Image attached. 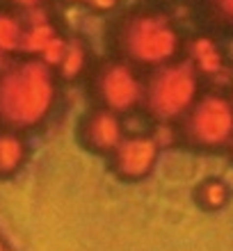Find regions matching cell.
I'll use <instances>...</instances> for the list:
<instances>
[{
    "mask_svg": "<svg viewBox=\"0 0 233 251\" xmlns=\"http://www.w3.org/2000/svg\"><path fill=\"white\" fill-rule=\"evenodd\" d=\"M53 75L41 60H23L0 71V124L7 128L37 126L53 107Z\"/></svg>",
    "mask_w": 233,
    "mask_h": 251,
    "instance_id": "6da1fadb",
    "label": "cell"
},
{
    "mask_svg": "<svg viewBox=\"0 0 233 251\" xmlns=\"http://www.w3.org/2000/svg\"><path fill=\"white\" fill-rule=\"evenodd\" d=\"M69 2H82V0H69Z\"/></svg>",
    "mask_w": 233,
    "mask_h": 251,
    "instance_id": "d6986e66",
    "label": "cell"
},
{
    "mask_svg": "<svg viewBox=\"0 0 233 251\" xmlns=\"http://www.w3.org/2000/svg\"><path fill=\"white\" fill-rule=\"evenodd\" d=\"M21 34H23V25L19 23V19L12 14L0 12V60L14 50H19Z\"/></svg>",
    "mask_w": 233,
    "mask_h": 251,
    "instance_id": "8fae6325",
    "label": "cell"
},
{
    "mask_svg": "<svg viewBox=\"0 0 233 251\" xmlns=\"http://www.w3.org/2000/svg\"><path fill=\"white\" fill-rule=\"evenodd\" d=\"M213 9L217 12V16L229 23H233V0H210Z\"/></svg>",
    "mask_w": 233,
    "mask_h": 251,
    "instance_id": "9a60e30c",
    "label": "cell"
},
{
    "mask_svg": "<svg viewBox=\"0 0 233 251\" xmlns=\"http://www.w3.org/2000/svg\"><path fill=\"white\" fill-rule=\"evenodd\" d=\"M85 5H89L92 9H96V12H110L119 0H82Z\"/></svg>",
    "mask_w": 233,
    "mask_h": 251,
    "instance_id": "2e32d148",
    "label": "cell"
},
{
    "mask_svg": "<svg viewBox=\"0 0 233 251\" xmlns=\"http://www.w3.org/2000/svg\"><path fill=\"white\" fill-rule=\"evenodd\" d=\"M119 48L140 64H165L179 48V34L162 14H133L119 27Z\"/></svg>",
    "mask_w": 233,
    "mask_h": 251,
    "instance_id": "7a4b0ae2",
    "label": "cell"
},
{
    "mask_svg": "<svg viewBox=\"0 0 233 251\" xmlns=\"http://www.w3.org/2000/svg\"><path fill=\"white\" fill-rule=\"evenodd\" d=\"M53 37H57V34H55V30H53V25H51V23L41 16V19L34 21L27 30H23V34H21V50L41 55V50L51 44V39H53Z\"/></svg>",
    "mask_w": 233,
    "mask_h": 251,
    "instance_id": "30bf717a",
    "label": "cell"
},
{
    "mask_svg": "<svg viewBox=\"0 0 233 251\" xmlns=\"http://www.w3.org/2000/svg\"><path fill=\"white\" fill-rule=\"evenodd\" d=\"M87 144L96 151H114L121 139V121L112 110H99L94 112L85 124Z\"/></svg>",
    "mask_w": 233,
    "mask_h": 251,
    "instance_id": "52a82bcc",
    "label": "cell"
},
{
    "mask_svg": "<svg viewBox=\"0 0 233 251\" xmlns=\"http://www.w3.org/2000/svg\"><path fill=\"white\" fill-rule=\"evenodd\" d=\"M187 53H190V60L192 64L199 69L201 73H217L224 64V57H222V50L217 48L213 39L208 37H197V39L190 41L187 46Z\"/></svg>",
    "mask_w": 233,
    "mask_h": 251,
    "instance_id": "9c48e42d",
    "label": "cell"
},
{
    "mask_svg": "<svg viewBox=\"0 0 233 251\" xmlns=\"http://www.w3.org/2000/svg\"><path fill=\"white\" fill-rule=\"evenodd\" d=\"M158 158V144L151 137H126L121 139L117 149L112 151L114 172L126 180L144 178L155 165Z\"/></svg>",
    "mask_w": 233,
    "mask_h": 251,
    "instance_id": "8992f818",
    "label": "cell"
},
{
    "mask_svg": "<svg viewBox=\"0 0 233 251\" xmlns=\"http://www.w3.org/2000/svg\"><path fill=\"white\" fill-rule=\"evenodd\" d=\"M85 62H87L85 46H82L80 41H67V50H64V55H62V62L57 64V69H60L62 78L74 80L82 73Z\"/></svg>",
    "mask_w": 233,
    "mask_h": 251,
    "instance_id": "7c38bea8",
    "label": "cell"
},
{
    "mask_svg": "<svg viewBox=\"0 0 233 251\" xmlns=\"http://www.w3.org/2000/svg\"><path fill=\"white\" fill-rule=\"evenodd\" d=\"M197 201L208 210H220L229 201V190L222 180H204L197 190Z\"/></svg>",
    "mask_w": 233,
    "mask_h": 251,
    "instance_id": "4fadbf2b",
    "label": "cell"
},
{
    "mask_svg": "<svg viewBox=\"0 0 233 251\" xmlns=\"http://www.w3.org/2000/svg\"><path fill=\"white\" fill-rule=\"evenodd\" d=\"M0 251H7V245H5V240L0 238Z\"/></svg>",
    "mask_w": 233,
    "mask_h": 251,
    "instance_id": "ac0fdd59",
    "label": "cell"
},
{
    "mask_svg": "<svg viewBox=\"0 0 233 251\" xmlns=\"http://www.w3.org/2000/svg\"><path fill=\"white\" fill-rule=\"evenodd\" d=\"M26 142L16 130H0V178L16 174L26 162Z\"/></svg>",
    "mask_w": 233,
    "mask_h": 251,
    "instance_id": "ba28073f",
    "label": "cell"
},
{
    "mask_svg": "<svg viewBox=\"0 0 233 251\" xmlns=\"http://www.w3.org/2000/svg\"><path fill=\"white\" fill-rule=\"evenodd\" d=\"M67 50V41L62 39V37H53L51 44H48L44 50H41V62L48 66H57L62 62V55Z\"/></svg>",
    "mask_w": 233,
    "mask_h": 251,
    "instance_id": "5bb4252c",
    "label": "cell"
},
{
    "mask_svg": "<svg viewBox=\"0 0 233 251\" xmlns=\"http://www.w3.org/2000/svg\"><path fill=\"white\" fill-rule=\"evenodd\" d=\"M96 96L112 112L130 110L142 99V85L135 71L124 62H107L96 73Z\"/></svg>",
    "mask_w": 233,
    "mask_h": 251,
    "instance_id": "5b68a950",
    "label": "cell"
},
{
    "mask_svg": "<svg viewBox=\"0 0 233 251\" xmlns=\"http://www.w3.org/2000/svg\"><path fill=\"white\" fill-rule=\"evenodd\" d=\"M185 135L192 144L222 146L233 137V105L222 96H204L190 107Z\"/></svg>",
    "mask_w": 233,
    "mask_h": 251,
    "instance_id": "277c9868",
    "label": "cell"
},
{
    "mask_svg": "<svg viewBox=\"0 0 233 251\" xmlns=\"http://www.w3.org/2000/svg\"><path fill=\"white\" fill-rule=\"evenodd\" d=\"M197 73L187 64H169L155 73L147 87V105L158 119H176L194 105Z\"/></svg>",
    "mask_w": 233,
    "mask_h": 251,
    "instance_id": "3957f363",
    "label": "cell"
},
{
    "mask_svg": "<svg viewBox=\"0 0 233 251\" xmlns=\"http://www.w3.org/2000/svg\"><path fill=\"white\" fill-rule=\"evenodd\" d=\"M12 2L14 5H19V7H26V9H34L41 0H12Z\"/></svg>",
    "mask_w": 233,
    "mask_h": 251,
    "instance_id": "e0dca14e",
    "label": "cell"
},
{
    "mask_svg": "<svg viewBox=\"0 0 233 251\" xmlns=\"http://www.w3.org/2000/svg\"><path fill=\"white\" fill-rule=\"evenodd\" d=\"M231 153H233V137H231Z\"/></svg>",
    "mask_w": 233,
    "mask_h": 251,
    "instance_id": "ffe728a7",
    "label": "cell"
}]
</instances>
